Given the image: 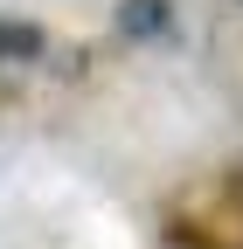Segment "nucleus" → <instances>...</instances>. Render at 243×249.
Here are the masks:
<instances>
[{"label": "nucleus", "instance_id": "1", "mask_svg": "<svg viewBox=\"0 0 243 249\" xmlns=\"http://www.w3.org/2000/svg\"><path fill=\"white\" fill-rule=\"evenodd\" d=\"M160 0H132V7H125V28H160Z\"/></svg>", "mask_w": 243, "mask_h": 249}, {"label": "nucleus", "instance_id": "2", "mask_svg": "<svg viewBox=\"0 0 243 249\" xmlns=\"http://www.w3.org/2000/svg\"><path fill=\"white\" fill-rule=\"evenodd\" d=\"M7 49L28 55V49H35V35H28V28H0V55H7Z\"/></svg>", "mask_w": 243, "mask_h": 249}]
</instances>
